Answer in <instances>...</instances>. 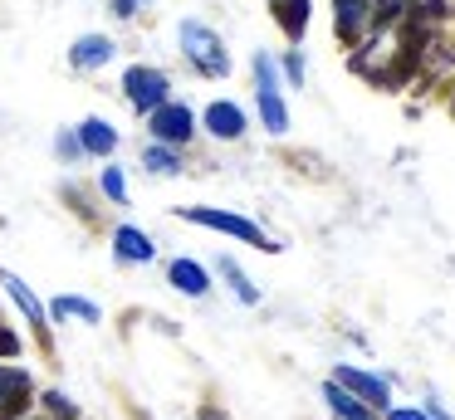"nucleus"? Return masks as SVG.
<instances>
[{"instance_id":"obj_1","label":"nucleus","mask_w":455,"mask_h":420,"mask_svg":"<svg viewBox=\"0 0 455 420\" xmlns=\"http://www.w3.org/2000/svg\"><path fill=\"white\" fill-rule=\"evenodd\" d=\"M177 44H181V59H187L201 78H226L230 74L226 39H220L206 20H181V25H177Z\"/></svg>"},{"instance_id":"obj_2","label":"nucleus","mask_w":455,"mask_h":420,"mask_svg":"<svg viewBox=\"0 0 455 420\" xmlns=\"http://www.w3.org/2000/svg\"><path fill=\"white\" fill-rule=\"evenodd\" d=\"M255 68V107H259V127L269 137H284L289 132V103H284V83H279V68L269 54H255L250 59Z\"/></svg>"},{"instance_id":"obj_3","label":"nucleus","mask_w":455,"mask_h":420,"mask_svg":"<svg viewBox=\"0 0 455 420\" xmlns=\"http://www.w3.org/2000/svg\"><path fill=\"white\" fill-rule=\"evenodd\" d=\"M181 220L201 225V230H216V234H230V240H240V244H255V250H265V254H279V250H284V244L269 240V234L259 230L255 220H245V215H235V210H216V205H187V210H181Z\"/></svg>"},{"instance_id":"obj_4","label":"nucleus","mask_w":455,"mask_h":420,"mask_svg":"<svg viewBox=\"0 0 455 420\" xmlns=\"http://www.w3.org/2000/svg\"><path fill=\"white\" fill-rule=\"evenodd\" d=\"M123 98H128L132 113L148 117V113H157L162 103H172V78L152 64H128V74H123Z\"/></svg>"},{"instance_id":"obj_5","label":"nucleus","mask_w":455,"mask_h":420,"mask_svg":"<svg viewBox=\"0 0 455 420\" xmlns=\"http://www.w3.org/2000/svg\"><path fill=\"white\" fill-rule=\"evenodd\" d=\"M328 381H338V386H343L347 396H357L367 410H372V416H377V410H387V406H392V381H387V376H377V371L353 367V361H338V367H333V376H328Z\"/></svg>"},{"instance_id":"obj_6","label":"nucleus","mask_w":455,"mask_h":420,"mask_svg":"<svg viewBox=\"0 0 455 420\" xmlns=\"http://www.w3.org/2000/svg\"><path fill=\"white\" fill-rule=\"evenodd\" d=\"M148 132H152V142H162V147H187L191 137H196V113H191L187 103H162L157 113H148Z\"/></svg>"},{"instance_id":"obj_7","label":"nucleus","mask_w":455,"mask_h":420,"mask_svg":"<svg viewBox=\"0 0 455 420\" xmlns=\"http://www.w3.org/2000/svg\"><path fill=\"white\" fill-rule=\"evenodd\" d=\"M196 127H206L216 142H240V137H245V127H250V117H245V107H240V103L216 98V103H206V113L196 117Z\"/></svg>"},{"instance_id":"obj_8","label":"nucleus","mask_w":455,"mask_h":420,"mask_svg":"<svg viewBox=\"0 0 455 420\" xmlns=\"http://www.w3.org/2000/svg\"><path fill=\"white\" fill-rule=\"evenodd\" d=\"M372 20H377V0H333V29L347 44H357Z\"/></svg>"},{"instance_id":"obj_9","label":"nucleus","mask_w":455,"mask_h":420,"mask_svg":"<svg viewBox=\"0 0 455 420\" xmlns=\"http://www.w3.org/2000/svg\"><path fill=\"white\" fill-rule=\"evenodd\" d=\"M74 137H79L84 156H113L118 152V127H113L108 117H84V123L74 127Z\"/></svg>"},{"instance_id":"obj_10","label":"nucleus","mask_w":455,"mask_h":420,"mask_svg":"<svg viewBox=\"0 0 455 420\" xmlns=\"http://www.w3.org/2000/svg\"><path fill=\"white\" fill-rule=\"evenodd\" d=\"M113 254H118V264H152L157 259V244H152V234L138 230V225H118V230H113Z\"/></svg>"},{"instance_id":"obj_11","label":"nucleus","mask_w":455,"mask_h":420,"mask_svg":"<svg viewBox=\"0 0 455 420\" xmlns=\"http://www.w3.org/2000/svg\"><path fill=\"white\" fill-rule=\"evenodd\" d=\"M0 289L11 293V303L25 313V322H30L35 332H44V328H50V313H44V303L30 293V283H25L20 273H11V269H5V273H0Z\"/></svg>"},{"instance_id":"obj_12","label":"nucleus","mask_w":455,"mask_h":420,"mask_svg":"<svg viewBox=\"0 0 455 420\" xmlns=\"http://www.w3.org/2000/svg\"><path fill=\"white\" fill-rule=\"evenodd\" d=\"M30 400V371L0 361V416H20Z\"/></svg>"},{"instance_id":"obj_13","label":"nucleus","mask_w":455,"mask_h":420,"mask_svg":"<svg viewBox=\"0 0 455 420\" xmlns=\"http://www.w3.org/2000/svg\"><path fill=\"white\" fill-rule=\"evenodd\" d=\"M167 283L177 293H187V298H206L211 293V269L196 259H172L167 264Z\"/></svg>"},{"instance_id":"obj_14","label":"nucleus","mask_w":455,"mask_h":420,"mask_svg":"<svg viewBox=\"0 0 455 420\" xmlns=\"http://www.w3.org/2000/svg\"><path fill=\"white\" fill-rule=\"evenodd\" d=\"M113 54H118V44H113L108 35H79L69 49V64L74 68H103Z\"/></svg>"},{"instance_id":"obj_15","label":"nucleus","mask_w":455,"mask_h":420,"mask_svg":"<svg viewBox=\"0 0 455 420\" xmlns=\"http://www.w3.org/2000/svg\"><path fill=\"white\" fill-rule=\"evenodd\" d=\"M216 273L226 279V289L235 293V303H245V308H259V289L250 283V273L240 269L235 254H220V259H216Z\"/></svg>"},{"instance_id":"obj_16","label":"nucleus","mask_w":455,"mask_h":420,"mask_svg":"<svg viewBox=\"0 0 455 420\" xmlns=\"http://www.w3.org/2000/svg\"><path fill=\"white\" fill-rule=\"evenodd\" d=\"M323 406H328V416H333V420H377L372 410H367L357 396H347L338 381H323Z\"/></svg>"},{"instance_id":"obj_17","label":"nucleus","mask_w":455,"mask_h":420,"mask_svg":"<svg viewBox=\"0 0 455 420\" xmlns=\"http://www.w3.org/2000/svg\"><path fill=\"white\" fill-rule=\"evenodd\" d=\"M44 313H50V318H60V322H64V318H79V322H103V308H99L93 298H79V293H64V298H54Z\"/></svg>"},{"instance_id":"obj_18","label":"nucleus","mask_w":455,"mask_h":420,"mask_svg":"<svg viewBox=\"0 0 455 420\" xmlns=\"http://www.w3.org/2000/svg\"><path fill=\"white\" fill-rule=\"evenodd\" d=\"M275 15H279V25H284V35L299 44L304 29H308V0H275Z\"/></svg>"},{"instance_id":"obj_19","label":"nucleus","mask_w":455,"mask_h":420,"mask_svg":"<svg viewBox=\"0 0 455 420\" xmlns=\"http://www.w3.org/2000/svg\"><path fill=\"white\" fill-rule=\"evenodd\" d=\"M142 166H148L152 176H177L181 171V152L177 147H162V142H148L142 147Z\"/></svg>"},{"instance_id":"obj_20","label":"nucleus","mask_w":455,"mask_h":420,"mask_svg":"<svg viewBox=\"0 0 455 420\" xmlns=\"http://www.w3.org/2000/svg\"><path fill=\"white\" fill-rule=\"evenodd\" d=\"M99 191L108 195L113 205H128V176H123V166H103V171H99Z\"/></svg>"},{"instance_id":"obj_21","label":"nucleus","mask_w":455,"mask_h":420,"mask_svg":"<svg viewBox=\"0 0 455 420\" xmlns=\"http://www.w3.org/2000/svg\"><path fill=\"white\" fill-rule=\"evenodd\" d=\"M279 83H284V88H304V74H308V68H304V54H299V49H289V54L284 59H279Z\"/></svg>"},{"instance_id":"obj_22","label":"nucleus","mask_w":455,"mask_h":420,"mask_svg":"<svg viewBox=\"0 0 455 420\" xmlns=\"http://www.w3.org/2000/svg\"><path fill=\"white\" fill-rule=\"evenodd\" d=\"M44 406H50L54 416H64V420H79V406H74V400L64 396V391H50V396H44Z\"/></svg>"},{"instance_id":"obj_23","label":"nucleus","mask_w":455,"mask_h":420,"mask_svg":"<svg viewBox=\"0 0 455 420\" xmlns=\"http://www.w3.org/2000/svg\"><path fill=\"white\" fill-rule=\"evenodd\" d=\"M54 152H60L64 156V162H79V137H74V132H60V137H54Z\"/></svg>"},{"instance_id":"obj_24","label":"nucleus","mask_w":455,"mask_h":420,"mask_svg":"<svg viewBox=\"0 0 455 420\" xmlns=\"http://www.w3.org/2000/svg\"><path fill=\"white\" fill-rule=\"evenodd\" d=\"M387 420H431L421 406H387Z\"/></svg>"},{"instance_id":"obj_25","label":"nucleus","mask_w":455,"mask_h":420,"mask_svg":"<svg viewBox=\"0 0 455 420\" xmlns=\"http://www.w3.org/2000/svg\"><path fill=\"white\" fill-rule=\"evenodd\" d=\"M15 352H20V337L11 328H0V357H15Z\"/></svg>"},{"instance_id":"obj_26","label":"nucleus","mask_w":455,"mask_h":420,"mask_svg":"<svg viewBox=\"0 0 455 420\" xmlns=\"http://www.w3.org/2000/svg\"><path fill=\"white\" fill-rule=\"evenodd\" d=\"M108 5H113V15H118V20H132V15H138V0H108Z\"/></svg>"},{"instance_id":"obj_27","label":"nucleus","mask_w":455,"mask_h":420,"mask_svg":"<svg viewBox=\"0 0 455 420\" xmlns=\"http://www.w3.org/2000/svg\"><path fill=\"white\" fill-rule=\"evenodd\" d=\"M11 420H25V416H11Z\"/></svg>"}]
</instances>
